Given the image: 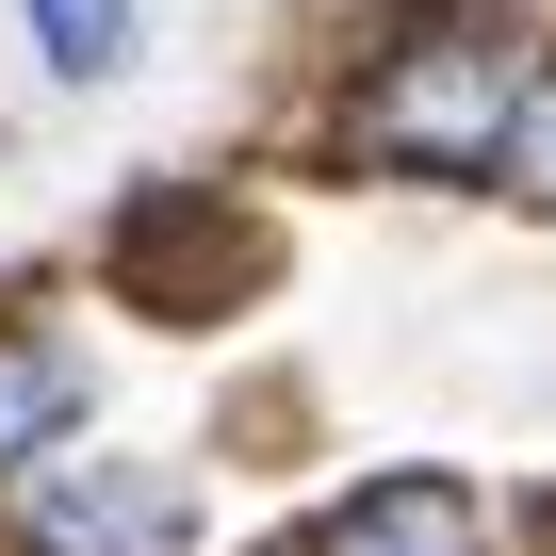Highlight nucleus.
Returning <instances> with one entry per match:
<instances>
[{
    "label": "nucleus",
    "instance_id": "nucleus-1",
    "mask_svg": "<svg viewBox=\"0 0 556 556\" xmlns=\"http://www.w3.org/2000/svg\"><path fill=\"white\" fill-rule=\"evenodd\" d=\"M507 99H523V17H458V0H426V17H393L344 99H328V148L377 164V180H491L507 164Z\"/></svg>",
    "mask_w": 556,
    "mask_h": 556
},
{
    "label": "nucleus",
    "instance_id": "nucleus-2",
    "mask_svg": "<svg viewBox=\"0 0 556 556\" xmlns=\"http://www.w3.org/2000/svg\"><path fill=\"white\" fill-rule=\"evenodd\" d=\"M17 556H197V491L164 458H50L0 491Z\"/></svg>",
    "mask_w": 556,
    "mask_h": 556
},
{
    "label": "nucleus",
    "instance_id": "nucleus-3",
    "mask_svg": "<svg viewBox=\"0 0 556 556\" xmlns=\"http://www.w3.org/2000/svg\"><path fill=\"white\" fill-rule=\"evenodd\" d=\"M262 556H507V523H491V491H475V475H426V458H393V475L328 491L312 523H278Z\"/></svg>",
    "mask_w": 556,
    "mask_h": 556
},
{
    "label": "nucleus",
    "instance_id": "nucleus-4",
    "mask_svg": "<svg viewBox=\"0 0 556 556\" xmlns=\"http://www.w3.org/2000/svg\"><path fill=\"white\" fill-rule=\"evenodd\" d=\"M115 278H131L148 312H229V278H245V229H229V197H197V180L131 197V213H115Z\"/></svg>",
    "mask_w": 556,
    "mask_h": 556
},
{
    "label": "nucleus",
    "instance_id": "nucleus-5",
    "mask_svg": "<svg viewBox=\"0 0 556 556\" xmlns=\"http://www.w3.org/2000/svg\"><path fill=\"white\" fill-rule=\"evenodd\" d=\"M66 426H83V344H66V328H34V312H0V491L50 475V458H66Z\"/></svg>",
    "mask_w": 556,
    "mask_h": 556
},
{
    "label": "nucleus",
    "instance_id": "nucleus-6",
    "mask_svg": "<svg viewBox=\"0 0 556 556\" xmlns=\"http://www.w3.org/2000/svg\"><path fill=\"white\" fill-rule=\"evenodd\" d=\"M17 17H34L50 83H115L131 66V0H17Z\"/></svg>",
    "mask_w": 556,
    "mask_h": 556
},
{
    "label": "nucleus",
    "instance_id": "nucleus-7",
    "mask_svg": "<svg viewBox=\"0 0 556 556\" xmlns=\"http://www.w3.org/2000/svg\"><path fill=\"white\" fill-rule=\"evenodd\" d=\"M523 213H556V66H523V99H507V164H491Z\"/></svg>",
    "mask_w": 556,
    "mask_h": 556
},
{
    "label": "nucleus",
    "instance_id": "nucleus-8",
    "mask_svg": "<svg viewBox=\"0 0 556 556\" xmlns=\"http://www.w3.org/2000/svg\"><path fill=\"white\" fill-rule=\"evenodd\" d=\"M458 17H523V0H458Z\"/></svg>",
    "mask_w": 556,
    "mask_h": 556
}]
</instances>
